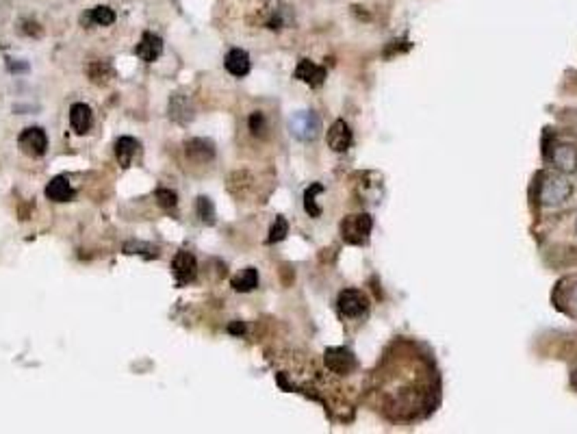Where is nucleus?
Segmentation results:
<instances>
[{"label":"nucleus","mask_w":577,"mask_h":434,"mask_svg":"<svg viewBox=\"0 0 577 434\" xmlns=\"http://www.w3.org/2000/svg\"><path fill=\"white\" fill-rule=\"evenodd\" d=\"M170 116L176 120V122H187L191 120V107L187 102L185 96H174V98L170 100Z\"/></svg>","instance_id":"6ab92c4d"},{"label":"nucleus","mask_w":577,"mask_h":434,"mask_svg":"<svg viewBox=\"0 0 577 434\" xmlns=\"http://www.w3.org/2000/svg\"><path fill=\"white\" fill-rule=\"evenodd\" d=\"M326 139H328V146L332 148L335 152H345L352 146V131L343 120H337L332 126H330Z\"/></svg>","instance_id":"6e6552de"},{"label":"nucleus","mask_w":577,"mask_h":434,"mask_svg":"<svg viewBox=\"0 0 577 434\" xmlns=\"http://www.w3.org/2000/svg\"><path fill=\"white\" fill-rule=\"evenodd\" d=\"M228 332H230V334H243V332H245L243 321H233V324L228 326Z\"/></svg>","instance_id":"a878e982"},{"label":"nucleus","mask_w":577,"mask_h":434,"mask_svg":"<svg viewBox=\"0 0 577 434\" xmlns=\"http://www.w3.org/2000/svg\"><path fill=\"white\" fill-rule=\"evenodd\" d=\"M113 76V70L107 61H96L89 66V78L94 80L96 85H105L109 83V78Z\"/></svg>","instance_id":"aec40b11"},{"label":"nucleus","mask_w":577,"mask_h":434,"mask_svg":"<svg viewBox=\"0 0 577 434\" xmlns=\"http://www.w3.org/2000/svg\"><path fill=\"white\" fill-rule=\"evenodd\" d=\"M250 131L254 135H260L263 131H265V116H263L260 111H254V114L250 116Z\"/></svg>","instance_id":"393cba45"},{"label":"nucleus","mask_w":577,"mask_h":434,"mask_svg":"<svg viewBox=\"0 0 577 434\" xmlns=\"http://www.w3.org/2000/svg\"><path fill=\"white\" fill-rule=\"evenodd\" d=\"M571 387H573V391H577V369H573V374H571Z\"/></svg>","instance_id":"bb28decb"},{"label":"nucleus","mask_w":577,"mask_h":434,"mask_svg":"<svg viewBox=\"0 0 577 434\" xmlns=\"http://www.w3.org/2000/svg\"><path fill=\"white\" fill-rule=\"evenodd\" d=\"M135 53L141 61L145 63H152L154 59H159V55L163 53V39L154 33H143L141 42L137 44Z\"/></svg>","instance_id":"9b49d317"},{"label":"nucleus","mask_w":577,"mask_h":434,"mask_svg":"<svg viewBox=\"0 0 577 434\" xmlns=\"http://www.w3.org/2000/svg\"><path fill=\"white\" fill-rule=\"evenodd\" d=\"M295 78L302 80V83L310 85V87H319L323 85L326 80V68L317 66V63H312L308 59H302L298 63V68H295Z\"/></svg>","instance_id":"1a4fd4ad"},{"label":"nucleus","mask_w":577,"mask_h":434,"mask_svg":"<svg viewBox=\"0 0 577 434\" xmlns=\"http://www.w3.org/2000/svg\"><path fill=\"white\" fill-rule=\"evenodd\" d=\"M289 128H291L293 137H298L302 141H310L317 137L319 128H321V120L317 114H312V111H298V114L291 116Z\"/></svg>","instance_id":"20e7f679"},{"label":"nucleus","mask_w":577,"mask_h":434,"mask_svg":"<svg viewBox=\"0 0 577 434\" xmlns=\"http://www.w3.org/2000/svg\"><path fill=\"white\" fill-rule=\"evenodd\" d=\"M137 148H139V143L133 137H120L118 141H115V154H118V161H120L122 168L130 165V161H133Z\"/></svg>","instance_id":"dca6fc26"},{"label":"nucleus","mask_w":577,"mask_h":434,"mask_svg":"<svg viewBox=\"0 0 577 434\" xmlns=\"http://www.w3.org/2000/svg\"><path fill=\"white\" fill-rule=\"evenodd\" d=\"M575 228H577V224H575Z\"/></svg>","instance_id":"cd10ccee"},{"label":"nucleus","mask_w":577,"mask_h":434,"mask_svg":"<svg viewBox=\"0 0 577 434\" xmlns=\"http://www.w3.org/2000/svg\"><path fill=\"white\" fill-rule=\"evenodd\" d=\"M542 152L551 161L560 172H577V148L571 143H551L547 137L542 143Z\"/></svg>","instance_id":"f03ea898"},{"label":"nucleus","mask_w":577,"mask_h":434,"mask_svg":"<svg viewBox=\"0 0 577 434\" xmlns=\"http://www.w3.org/2000/svg\"><path fill=\"white\" fill-rule=\"evenodd\" d=\"M18 146L26 156H42L48 148V137L44 133V128L39 126H28L18 137Z\"/></svg>","instance_id":"423d86ee"},{"label":"nucleus","mask_w":577,"mask_h":434,"mask_svg":"<svg viewBox=\"0 0 577 434\" xmlns=\"http://www.w3.org/2000/svg\"><path fill=\"white\" fill-rule=\"evenodd\" d=\"M185 150L187 156L191 161H197V163H204V161H211L213 154H215V148H213V143L206 139H189L185 143Z\"/></svg>","instance_id":"2eb2a0df"},{"label":"nucleus","mask_w":577,"mask_h":434,"mask_svg":"<svg viewBox=\"0 0 577 434\" xmlns=\"http://www.w3.org/2000/svg\"><path fill=\"white\" fill-rule=\"evenodd\" d=\"M172 269H174V276H176L178 282H189V280H193L195 269H197L195 256H193L191 252H185V250L178 252V254L174 256Z\"/></svg>","instance_id":"9d476101"},{"label":"nucleus","mask_w":577,"mask_h":434,"mask_svg":"<svg viewBox=\"0 0 577 434\" xmlns=\"http://www.w3.org/2000/svg\"><path fill=\"white\" fill-rule=\"evenodd\" d=\"M94 122V114H91V107L85 102H74L70 109V124L74 128V133L78 135H85Z\"/></svg>","instance_id":"f8f14e48"},{"label":"nucleus","mask_w":577,"mask_h":434,"mask_svg":"<svg viewBox=\"0 0 577 434\" xmlns=\"http://www.w3.org/2000/svg\"><path fill=\"white\" fill-rule=\"evenodd\" d=\"M371 226H373L371 215H367V213H362V215H350V217L343 219L341 233H343V239L348 241V244H352V246H362V244H365V241L369 239Z\"/></svg>","instance_id":"7ed1b4c3"},{"label":"nucleus","mask_w":577,"mask_h":434,"mask_svg":"<svg viewBox=\"0 0 577 434\" xmlns=\"http://www.w3.org/2000/svg\"><path fill=\"white\" fill-rule=\"evenodd\" d=\"M289 233V224L285 217H276L274 221V226L269 230V237H267V244H278V241H283Z\"/></svg>","instance_id":"5701e85b"},{"label":"nucleus","mask_w":577,"mask_h":434,"mask_svg":"<svg viewBox=\"0 0 577 434\" xmlns=\"http://www.w3.org/2000/svg\"><path fill=\"white\" fill-rule=\"evenodd\" d=\"M573 194V183L569 179L560 174H545L542 176V183L538 189V200L545 206H556L562 204L571 198Z\"/></svg>","instance_id":"f257e3e1"},{"label":"nucleus","mask_w":577,"mask_h":434,"mask_svg":"<svg viewBox=\"0 0 577 434\" xmlns=\"http://www.w3.org/2000/svg\"><path fill=\"white\" fill-rule=\"evenodd\" d=\"M226 70L233 74V76H245L250 72V55L241 48H233L228 55H226Z\"/></svg>","instance_id":"4468645a"},{"label":"nucleus","mask_w":577,"mask_h":434,"mask_svg":"<svg viewBox=\"0 0 577 434\" xmlns=\"http://www.w3.org/2000/svg\"><path fill=\"white\" fill-rule=\"evenodd\" d=\"M323 361L328 365L330 372H335V374H350L352 369L356 367V359L350 350H345V347H328L326 350V354H323Z\"/></svg>","instance_id":"0eeeda50"},{"label":"nucleus","mask_w":577,"mask_h":434,"mask_svg":"<svg viewBox=\"0 0 577 434\" xmlns=\"http://www.w3.org/2000/svg\"><path fill=\"white\" fill-rule=\"evenodd\" d=\"M195 208H197V217L202 219V224H208V226H211V224H215V206H213L211 198L200 196V198H197Z\"/></svg>","instance_id":"412c9836"},{"label":"nucleus","mask_w":577,"mask_h":434,"mask_svg":"<svg viewBox=\"0 0 577 434\" xmlns=\"http://www.w3.org/2000/svg\"><path fill=\"white\" fill-rule=\"evenodd\" d=\"M46 196L53 202H70L74 198V189L70 187L65 176H55V179L46 185Z\"/></svg>","instance_id":"ddd939ff"},{"label":"nucleus","mask_w":577,"mask_h":434,"mask_svg":"<svg viewBox=\"0 0 577 434\" xmlns=\"http://www.w3.org/2000/svg\"><path fill=\"white\" fill-rule=\"evenodd\" d=\"M319 191H323V187L315 183V185H310L306 189V194H304V208H306V213L310 217H319L321 215V208L315 204V194H319Z\"/></svg>","instance_id":"4be33fe9"},{"label":"nucleus","mask_w":577,"mask_h":434,"mask_svg":"<svg viewBox=\"0 0 577 434\" xmlns=\"http://www.w3.org/2000/svg\"><path fill=\"white\" fill-rule=\"evenodd\" d=\"M256 287H258V271L254 267L243 269L239 276L233 278V289H235V291L247 293V291H252V289H256Z\"/></svg>","instance_id":"f3484780"},{"label":"nucleus","mask_w":577,"mask_h":434,"mask_svg":"<svg viewBox=\"0 0 577 434\" xmlns=\"http://www.w3.org/2000/svg\"><path fill=\"white\" fill-rule=\"evenodd\" d=\"M87 22H94L98 26H109L115 22V11L111 7H96L91 9L89 15H82V24H87Z\"/></svg>","instance_id":"a211bd4d"},{"label":"nucleus","mask_w":577,"mask_h":434,"mask_svg":"<svg viewBox=\"0 0 577 434\" xmlns=\"http://www.w3.org/2000/svg\"><path fill=\"white\" fill-rule=\"evenodd\" d=\"M337 307L345 317H360L369 309V298L358 291V289H345V291L339 293Z\"/></svg>","instance_id":"39448f33"},{"label":"nucleus","mask_w":577,"mask_h":434,"mask_svg":"<svg viewBox=\"0 0 577 434\" xmlns=\"http://www.w3.org/2000/svg\"><path fill=\"white\" fill-rule=\"evenodd\" d=\"M157 200H159V204L165 208V211H172V208H176V204H178L176 194H174L172 189H159L157 191Z\"/></svg>","instance_id":"b1692460"}]
</instances>
